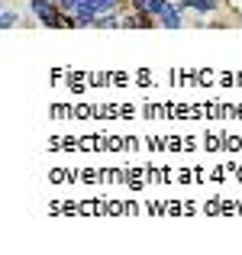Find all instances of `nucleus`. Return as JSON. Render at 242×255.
I'll list each match as a JSON object with an SVG mask.
<instances>
[{"label":"nucleus","instance_id":"nucleus-1","mask_svg":"<svg viewBox=\"0 0 242 255\" xmlns=\"http://www.w3.org/2000/svg\"><path fill=\"white\" fill-rule=\"evenodd\" d=\"M120 0H81L78 13H75V26H94V19L104 16V13H113Z\"/></svg>","mask_w":242,"mask_h":255},{"label":"nucleus","instance_id":"nucleus-2","mask_svg":"<svg viewBox=\"0 0 242 255\" xmlns=\"http://www.w3.org/2000/svg\"><path fill=\"white\" fill-rule=\"evenodd\" d=\"M217 0H181V10H197V13H213L217 10Z\"/></svg>","mask_w":242,"mask_h":255},{"label":"nucleus","instance_id":"nucleus-3","mask_svg":"<svg viewBox=\"0 0 242 255\" xmlns=\"http://www.w3.org/2000/svg\"><path fill=\"white\" fill-rule=\"evenodd\" d=\"M171 10H178V6H174V3H168V0H152V10H149V13L161 19V16H168Z\"/></svg>","mask_w":242,"mask_h":255},{"label":"nucleus","instance_id":"nucleus-4","mask_svg":"<svg viewBox=\"0 0 242 255\" xmlns=\"http://www.w3.org/2000/svg\"><path fill=\"white\" fill-rule=\"evenodd\" d=\"M178 10H181V6H178ZM178 10H171L168 16H161L158 23L165 26V29H181V16H178Z\"/></svg>","mask_w":242,"mask_h":255},{"label":"nucleus","instance_id":"nucleus-5","mask_svg":"<svg viewBox=\"0 0 242 255\" xmlns=\"http://www.w3.org/2000/svg\"><path fill=\"white\" fill-rule=\"evenodd\" d=\"M0 26H3V29H13V26H16V13L3 10V13H0Z\"/></svg>","mask_w":242,"mask_h":255},{"label":"nucleus","instance_id":"nucleus-6","mask_svg":"<svg viewBox=\"0 0 242 255\" xmlns=\"http://www.w3.org/2000/svg\"><path fill=\"white\" fill-rule=\"evenodd\" d=\"M132 10H136V13H149L152 10V0H132Z\"/></svg>","mask_w":242,"mask_h":255},{"label":"nucleus","instance_id":"nucleus-7","mask_svg":"<svg viewBox=\"0 0 242 255\" xmlns=\"http://www.w3.org/2000/svg\"><path fill=\"white\" fill-rule=\"evenodd\" d=\"M81 0H62V13H78Z\"/></svg>","mask_w":242,"mask_h":255}]
</instances>
